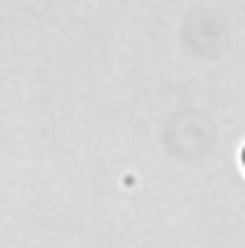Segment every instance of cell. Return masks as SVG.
Returning a JSON list of instances; mask_svg holds the SVG:
<instances>
[{"label": "cell", "instance_id": "obj_1", "mask_svg": "<svg viewBox=\"0 0 245 248\" xmlns=\"http://www.w3.org/2000/svg\"><path fill=\"white\" fill-rule=\"evenodd\" d=\"M237 162H240V170H243V176H245V141L240 144V153H237Z\"/></svg>", "mask_w": 245, "mask_h": 248}]
</instances>
